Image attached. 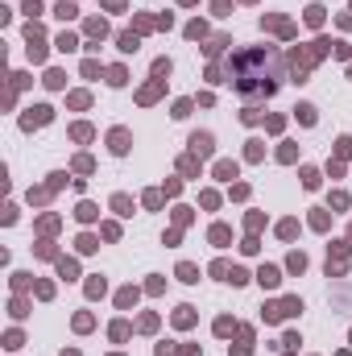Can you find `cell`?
I'll use <instances>...</instances> for the list:
<instances>
[{"label":"cell","mask_w":352,"mask_h":356,"mask_svg":"<svg viewBox=\"0 0 352 356\" xmlns=\"http://www.w3.org/2000/svg\"><path fill=\"white\" fill-rule=\"evenodd\" d=\"M104 4H108V8H125V0H104Z\"/></svg>","instance_id":"30"},{"label":"cell","mask_w":352,"mask_h":356,"mask_svg":"<svg viewBox=\"0 0 352 356\" xmlns=\"http://www.w3.org/2000/svg\"><path fill=\"white\" fill-rule=\"evenodd\" d=\"M290 269H294V273H303V269H307V257L303 253H290V261H286Z\"/></svg>","instance_id":"13"},{"label":"cell","mask_w":352,"mask_h":356,"mask_svg":"<svg viewBox=\"0 0 352 356\" xmlns=\"http://www.w3.org/2000/svg\"><path fill=\"white\" fill-rule=\"evenodd\" d=\"M87 33H91V38H104V33H108V25H104V21H87Z\"/></svg>","instance_id":"15"},{"label":"cell","mask_w":352,"mask_h":356,"mask_svg":"<svg viewBox=\"0 0 352 356\" xmlns=\"http://www.w3.org/2000/svg\"><path fill=\"white\" fill-rule=\"evenodd\" d=\"M216 174H220V178H236V166H232V162H220Z\"/></svg>","instance_id":"18"},{"label":"cell","mask_w":352,"mask_h":356,"mask_svg":"<svg viewBox=\"0 0 352 356\" xmlns=\"http://www.w3.org/2000/svg\"><path fill=\"white\" fill-rule=\"evenodd\" d=\"M154 75H157V79H162V75H170V58H157V63H154Z\"/></svg>","instance_id":"21"},{"label":"cell","mask_w":352,"mask_h":356,"mask_svg":"<svg viewBox=\"0 0 352 356\" xmlns=\"http://www.w3.org/2000/svg\"><path fill=\"white\" fill-rule=\"evenodd\" d=\"M75 215H79V220H83V224H87V220H95V215H100V211H95V207H91V203H79V211H75Z\"/></svg>","instance_id":"12"},{"label":"cell","mask_w":352,"mask_h":356,"mask_svg":"<svg viewBox=\"0 0 352 356\" xmlns=\"http://www.w3.org/2000/svg\"><path fill=\"white\" fill-rule=\"evenodd\" d=\"M87 294H91V298H100V294H104V277H91V282H87Z\"/></svg>","instance_id":"17"},{"label":"cell","mask_w":352,"mask_h":356,"mask_svg":"<svg viewBox=\"0 0 352 356\" xmlns=\"http://www.w3.org/2000/svg\"><path fill=\"white\" fill-rule=\"evenodd\" d=\"M108 141H112V153H129V133H125V128H112Z\"/></svg>","instance_id":"4"},{"label":"cell","mask_w":352,"mask_h":356,"mask_svg":"<svg viewBox=\"0 0 352 356\" xmlns=\"http://www.w3.org/2000/svg\"><path fill=\"white\" fill-rule=\"evenodd\" d=\"M112 207H116L120 215H133V203H129V195H116V199H112Z\"/></svg>","instance_id":"7"},{"label":"cell","mask_w":352,"mask_h":356,"mask_svg":"<svg viewBox=\"0 0 352 356\" xmlns=\"http://www.w3.org/2000/svg\"><path fill=\"white\" fill-rule=\"evenodd\" d=\"M278 54L269 50H249V54H236L232 63V83L244 95H274L282 83V63H274Z\"/></svg>","instance_id":"1"},{"label":"cell","mask_w":352,"mask_h":356,"mask_svg":"<svg viewBox=\"0 0 352 356\" xmlns=\"http://www.w3.org/2000/svg\"><path fill=\"white\" fill-rule=\"evenodd\" d=\"M191 319H195V315H191V307H178V315H174V323H178V327H187Z\"/></svg>","instance_id":"20"},{"label":"cell","mask_w":352,"mask_h":356,"mask_svg":"<svg viewBox=\"0 0 352 356\" xmlns=\"http://www.w3.org/2000/svg\"><path fill=\"white\" fill-rule=\"evenodd\" d=\"M178 277H182V282H199V269H195V265H187V261H182V265H178Z\"/></svg>","instance_id":"8"},{"label":"cell","mask_w":352,"mask_h":356,"mask_svg":"<svg viewBox=\"0 0 352 356\" xmlns=\"http://www.w3.org/2000/svg\"><path fill=\"white\" fill-rule=\"evenodd\" d=\"M108 83H112V87H125V66H112V71H108Z\"/></svg>","instance_id":"9"},{"label":"cell","mask_w":352,"mask_h":356,"mask_svg":"<svg viewBox=\"0 0 352 356\" xmlns=\"http://www.w3.org/2000/svg\"><path fill=\"white\" fill-rule=\"evenodd\" d=\"M63 356H79V352H63Z\"/></svg>","instance_id":"31"},{"label":"cell","mask_w":352,"mask_h":356,"mask_svg":"<svg viewBox=\"0 0 352 356\" xmlns=\"http://www.w3.org/2000/svg\"><path fill=\"white\" fill-rule=\"evenodd\" d=\"M257 282H261V286H269V290H274V286L282 282V273H278L274 265H265V269H261V273H257Z\"/></svg>","instance_id":"5"},{"label":"cell","mask_w":352,"mask_h":356,"mask_svg":"<svg viewBox=\"0 0 352 356\" xmlns=\"http://www.w3.org/2000/svg\"><path fill=\"white\" fill-rule=\"evenodd\" d=\"M58 273H63V277H75V261H58Z\"/></svg>","instance_id":"29"},{"label":"cell","mask_w":352,"mask_h":356,"mask_svg":"<svg viewBox=\"0 0 352 356\" xmlns=\"http://www.w3.org/2000/svg\"><path fill=\"white\" fill-rule=\"evenodd\" d=\"M70 137H75V141H91V128H87V125H75V128H70Z\"/></svg>","instance_id":"14"},{"label":"cell","mask_w":352,"mask_h":356,"mask_svg":"<svg viewBox=\"0 0 352 356\" xmlns=\"http://www.w3.org/2000/svg\"><path fill=\"white\" fill-rule=\"evenodd\" d=\"M298 120H303V125H315V108H311V104H298Z\"/></svg>","instance_id":"6"},{"label":"cell","mask_w":352,"mask_h":356,"mask_svg":"<svg viewBox=\"0 0 352 356\" xmlns=\"http://www.w3.org/2000/svg\"><path fill=\"white\" fill-rule=\"evenodd\" d=\"M46 120H50V108H46V104H38V108H29V112L21 116V125L33 128V125H46Z\"/></svg>","instance_id":"2"},{"label":"cell","mask_w":352,"mask_h":356,"mask_svg":"<svg viewBox=\"0 0 352 356\" xmlns=\"http://www.w3.org/2000/svg\"><path fill=\"white\" fill-rule=\"evenodd\" d=\"M129 335V323H112V340H125Z\"/></svg>","instance_id":"26"},{"label":"cell","mask_w":352,"mask_h":356,"mask_svg":"<svg viewBox=\"0 0 352 356\" xmlns=\"http://www.w3.org/2000/svg\"><path fill=\"white\" fill-rule=\"evenodd\" d=\"M278 232H282V236L290 240V236H294V232H298V224H294V220H286V224H278Z\"/></svg>","instance_id":"22"},{"label":"cell","mask_w":352,"mask_h":356,"mask_svg":"<svg viewBox=\"0 0 352 356\" xmlns=\"http://www.w3.org/2000/svg\"><path fill=\"white\" fill-rule=\"evenodd\" d=\"M95 249V236H79V253H91Z\"/></svg>","instance_id":"25"},{"label":"cell","mask_w":352,"mask_h":356,"mask_svg":"<svg viewBox=\"0 0 352 356\" xmlns=\"http://www.w3.org/2000/svg\"><path fill=\"white\" fill-rule=\"evenodd\" d=\"M307 25H323V8H319V4L307 8Z\"/></svg>","instance_id":"11"},{"label":"cell","mask_w":352,"mask_h":356,"mask_svg":"<svg viewBox=\"0 0 352 356\" xmlns=\"http://www.w3.org/2000/svg\"><path fill=\"white\" fill-rule=\"evenodd\" d=\"M211 240H216V245H228V228H224V224H216V228H211Z\"/></svg>","instance_id":"16"},{"label":"cell","mask_w":352,"mask_h":356,"mask_svg":"<svg viewBox=\"0 0 352 356\" xmlns=\"http://www.w3.org/2000/svg\"><path fill=\"white\" fill-rule=\"evenodd\" d=\"M75 46H79L75 33H63V38H58V50H75Z\"/></svg>","instance_id":"19"},{"label":"cell","mask_w":352,"mask_h":356,"mask_svg":"<svg viewBox=\"0 0 352 356\" xmlns=\"http://www.w3.org/2000/svg\"><path fill=\"white\" fill-rule=\"evenodd\" d=\"M228 282H232V286H241V282H249V273H244V269H232V273H228Z\"/></svg>","instance_id":"24"},{"label":"cell","mask_w":352,"mask_h":356,"mask_svg":"<svg viewBox=\"0 0 352 356\" xmlns=\"http://www.w3.org/2000/svg\"><path fill=\"white\" fill-rule=\"evenodd\" d=\"M191 153H195V158H207L211 153V133H195L191 137Z\"/></svg>","instance_id":"3"},{"label":"cell","mask_w":352,"mask_h":356,"mask_svg":"<svg viewBox=\"0 0 352 356\" xmlns=\"http://www.w3.org/2000/svg\"><path fill=\"white\" fill-rule=\"evenodd\" d=\"M54 13H58V17H75V4H70V0H63V4H58Z\"/></svg>","instance_id":"28"},{"label":"cell","mask_w":352,"mask_h":356,"mask_svg":"<svg viewBox=\"0 0 352 356\" xmlns=\"http://www.w3.org/2000/svg\"><path fill=\"white\" fill-rule=\"evenodd\" d=\"M303 187H319V174H315V170H303Z\"/></svg>","instance_id":"27"},{"label":"cell","mask_w":352,"mask_h":356,"mask_svg":"<svg viewBox=\"0 0 352 356\" xmlns=\"http://www.w3.org/2000/svg\"><path fill=\"white\" fill-rule=\"evenodd\" d=\"M46 87H63V71H50L46 75Z\"/></svg>","instance_id":"23"},{"label":"cell","mask_w":352,"mask_h":356,"mask_svg":"<svg viewBox=\"0 0 352 356\" xmlns=\"http://www.w3.org/2000/svg\"><path fill=\"white\" fill-rule=\"evenodd\" d=\"M120 50L133 54V50H137V33H120Z\"/></svg>","instance_id":"10"}]
</instances>
